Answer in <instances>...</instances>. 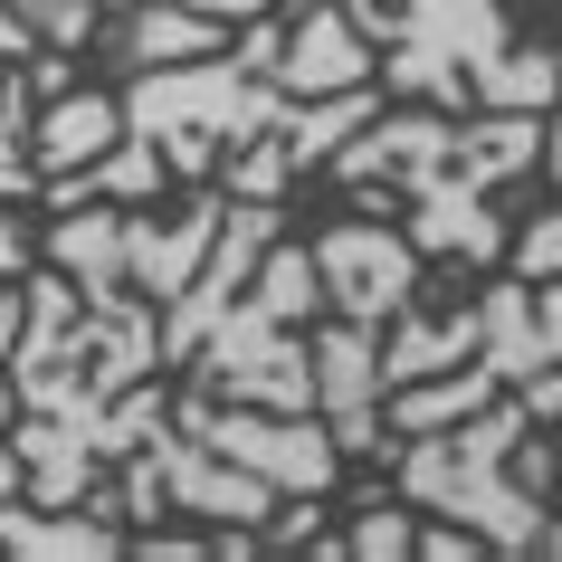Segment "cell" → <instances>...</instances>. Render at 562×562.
Instances as JSON below:
<instances>
[{
	"label": "cell",
	"instance_id": "8",
	"mask_svg": "<svg viewBox=\"0 0 562 562\" xmlns=\"http://www.w3.org/2000/svg\"><path fill=\"white\" fill-rule=\"evenodd\" d=\"M20 48H30V20H20V10L0 0V58H20Z\"/></svg>",
	"mask_w": 562,
	"mask_h": 562
},
{
	"label": "cell",
	"instance_id": "6",
	"mask_svg": "<svg viewBox=\"0 0 562 562\" xmlns=\"http://www.w3.org/2000/svg\"><path fill=\"white\" fill-rule=\"evenodd\" d=\"M515 267H525V286H543V277H562V210L525 229V248H515Z\"/></svg>",
	"mask_w": 562,
	"mask_h": 562
},
{
	"label": "cell",
	"instance_id": "7",
	"mask_svg": "<svg viewBox=\"0 0 562 562\" xmlns=\"http://www.w3.org/2000/svg\"><path fill=\"white\" fill-rule=\"evenodd\" d=\"M401 543H411L401 515H362V525H353V553H401Z\"/></svg>",
	"mask_w": 562,
	"mask_h": 562
},
{
	"label": "cell",
	"instance_id": "1",
	"mask_svg": "<svg viewBox=\"0 0 562 562\" xmlns=\"http://www.w3.org/2000/svg\"><path fill=\"white\" fill-rule=\"evenodd\" d=\"M533 162V124H486V134H448V124H391L353 144L334 172L362 191H411L419 201V248H458V258H496V220L486 191Z\"/></svg>",
	"mask_w": 562,
	"mask_h": 562
},
{
	"label": "cell",
	"instance_id": "5",
	"mask_svg": "<svg viewBox=\"0 0 562 562\" xmlns=\"http://www.w3.org/2000/svg\"><path fill=\"white\" fill-rule=\"evenodd\" d=\"M115 124H124V105H77V95H67L58 115H48V153H38V172H67V153H95Z\"/></svg>",
	"mask_w": 562,
	"mask_h": 562
},
{
	"label": "cell",
	"instance_id": "10",
	"mask_svg": "<svg viewBox=\"0 0 562 562\" xmlns=\"http://www.w3.org/2000/svg\"><path fill=\"white\" fill-rule=\"evenodd\" d=\"M553 543H562V533H553Z\"/></svg>",
	"mask_w": 562,
	"mask_h": 562
},
{
	"label": "cell",
	"instance_id": "3",
	"mask_svg": "<svg viewBox=\"0 0 562 562\" xmlns=\"http://www.w3.org/2000/svg\"><path fill=\"white\" fill-rule=\"evenodd\" d=\"M533 429V401H505L486 429H458V439H429L411 448V468H401V486H411V505H448L468 533H496V543H533L543 533V505L533 496H505L496 486V458Z\"/></svg>",
	"mask_w": 562,
	"mask_h": 562
},
{
	"label": "cell",
	"instance_id": "9",
	"mask_svg": "<svg viewBox=\"0 0 562 562\" xmlns=\"http://www.w3.org/2000/svg\"><path fill=\"white\" fill-rule=\"evenodd\" d=\"M10 258H20V229H10V220H0V267H10Z\"/></svg>",
	"mask_w": 562,
	"mask_h": 562
},
{
	"label": "cell",
	"instance_id": "2",
	"mask_svg": "<svg viewBox=\"0 0 562 562\" xmlns=\"http://www.w3.org/2000/svg\"><path fill=\"white\" fill-rule=\"evenodd\" d=\"M411 20H382V10H362V30L372 38H401V58H391V87L411 95H486V105H543L553 95V58H505V20L486 0H401Z\"/></svg>",
	"mask_w": 562,
	"mask_h": 562
},
{
	"label": "cell",
	"instance_id": "4",
	"mask_svg": "<svg viewBox=\"0 0 562 562\" xmlns=\"http://www.w3.org/2000/svg\"><path fill=\"white\" fill-rule=\"evenodd\" d=\"M411 277H419L411 238H382V229H334L325 238V286H334V305L353 325H382L391 305L411 296Z\"/></svg>",
	"mask_w": 562,
	"mask_h": 562
}]
</instances>
